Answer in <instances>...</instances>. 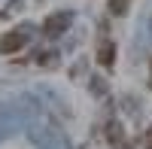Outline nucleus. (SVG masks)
<instances>
[{"label":"nucleus","instance_id":"obj_3","mask_svg":"<svg viewBox=\"0 0 152 149\" xmlns=\"http://www.w3.org/2000/svg\"><path fill=\"white\" fill-rule=\"evenodd\" d=\"M97 64L107 67V70L116 64V43L113 40H100V46H97Z\"/></svg>","mask_w":152,"mask_h":149},{"label":"nucleus","instance_id":"obj_6","mask_svg":"<svg viewBox=\"0 0 152 149\" xmlns=\"http://www.w3.org/2000/svg\"><path fill=\"white\" fill-rule=\"evenodd\" d=\"M149 149H152V140H149Z\"/></svg>","mask_w":152,"mask_h":149},{"label":"nucleus","instance_id":"obj_5","mask_svg":"<svg viewBox=\"0 0 152 149\" xmlns=\"http://www.w3.org/2000/svg\"><path fill=\"white\" fill-rule=\"evenodd\" d=\"M128 3L131 0H110V12L113 15H125V12H128Z\"/></svg>","mask_w":152,"mask_h":149},{"label":"nucleus","instance_id":"obj_4","mask_svg":"<svg viewBox=\"0 0 152 149\" xmlns=\"http://www.w3.org/2000/svg\"><path fill=\"white\" fill-rule=\"evenodd\" d=\"M107 140L116 146V149L125 143V134H122V125H119V122H107Z\"/></svg>","mask_w":152,"mask_h":149},{"label":"nucleus","instance_id":"obj_1","mask_svg":"<svg viewBox=\"0 0 152 149\" xmlns=\"http://www.w3.org/2000/svg\"><path fill=\"white\" fill-rule=\"evenodd\" d=\"M24 46H28V31H21V28L6 31L3 37H0V52H3V55H15V52H21Z\"/></svg>","mask_w":152,"mask_h":149},{"label":"nucleus","instance_id":"obj_2","mask_svg":"<svg viewBox=\"0 0 152 149\" xmlns=\"http://www.w3.org/2000/svg\"><path fill=\"white\" fill-rule=\"evenodd\" d=\"M67 24H70V12H55V15H49L43 21V34L46 37H58V34L67 31Z\"/></svg>","mask_w":152,"mask_h":149}]
</instances>
